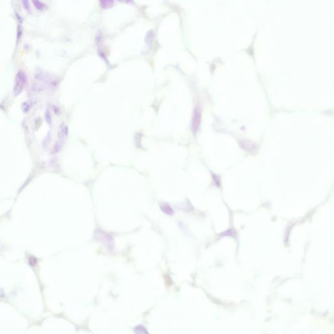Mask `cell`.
Segmentation results:
<instances>
[{
  "mask_svg": "<svg viewBox=\"0 0 334 334\" xmlns=\"http://www.w3.org/2000/svg\"><path fill=\"white\" fill-rule=\"evenodd\" d=\"M67 134H68V128L64 124H62L59 127V133H58L59 138L63 139L65 137Z\"/></svg>",
  "mask_w": 334,
  "mask_h": 334,
  "instance_id": "6",
  "label": "cell"
},
{
  "mask_svg": "<svg viewBox=\"0 0 334 334\" xmlns=\"http://www.w3.org/2000/svg\"><path fill=\"white\" fill-rule=\"evenodd\" d=\"M119 1H121V2H125L128 3H129L130 2H131V0H119Z\"/></svg>",
  "mask_w": 334,
  "mask_h": 334,
  "instance_id": "11",
  "label": "cell"
},
{
  "mask_svg": "<svg viewBox=\"0 0 334 334\" xmlns=\"http://www.w3.org/2000/svg\"><path fill=\"white\" fill-rule=\"evenodd\" d=\"M27 83V76L26 74L22 71H20L17 74L15 77L14 85V95L15 96H18L22 92V89L24 88L26 84Z\"/></svg>",
  "mask_w": 334,
  "mask_h": 334,
  "instance_id": "1",
  "label": "cell"
},
{
  "mask_svg": "<svg viewBox=\"0 0 334 334\" xmlns=\"http://www.w3.org/2000/svg\"><path fill=\"white\" fill-rule=\"evenodd\" d=\"M161 209L163 211V213L168 215H172L174 214V211L171 206L167 203H162L161 204Z\"/></svg>",
  "mask_w": 334,
  "mask_h": 334,
  "instance_id": "5",
  "label": "cell"
},
{
  "mask_svg": "<svg viewBox=\"0 0 334 334\" xmlns=\"http://www.w3.org/2000/svg\"><path fill=\"white\" fill-rule=\"evenodd\" d=\"M21 2L22 4V6H23L24 7V9L27 12H29L30 10H31V7H30V3H29V0H21Z\"/></svg>",
  "mask_w": 334,
  "mask_h": 334,
  "instance_id": "8",
  "label": "cell"
},
{
  "mask_svg": "<svg viewBox=\"0 0 334 334\" xmlns=\"http://www.w3.org/2000/svg\"><path fill=\"white\" fill-rule=\"evenodd\" d=\"M101 5L104 9H109L113 5V0H100Z\"/></svg>",
  "mask_w": 334,
  "mask_h": 334,
  "instance_id": "7",
  "label": "cell"
},
{
  "mask_svg": "<svg viewBox=\"0 0 334 334\" xmlns=\"http://www.w3.org/2000/svg\"><path fill=\"white\" fill-rule=\"evenodd\" d=\"M46 120L48 122V124H51V116L48 111H47V113H46Z\"/></svg>",
  "mask_w": 334,
  "mask_h": 334,
  "instance_id": "10",
  "label": "cell"
},
{
  "mask_svg": "<svg viewBox=\"0 0 334 334\" xmlns=\"http://www.w3.org/2000/svg\"><path fill=\"white\" fill-rule=\"evenodd\" d=\"M95 238L97 240V241L101 242L102 244L107 245V247L109 249H113L114 248V243H113V238L110 235L106 234L103 231H101L100 230H97L95 232Z\"/></svg>",
  "mask_w": 334,
  "mask_h": 334,
  "instance_id": "2",
  "label": "cell"
},
{
  "mask_svg": "<svg viewBox=\"0 0 334 334\" xmlns=\"http://www.w3.org/2000/svg\"><path fill=\"white\" fill-rule=\"evenodd\" d=\"M32 2L35 7V8L38 11H43L46 10L47 8V5L43 2H41L40 0H32Z\"/></svg>",
  "mask_w": 334,
  "mask_h": 334,
  "instance_id": "4",
  "label": "cell"
},
{
  "mask_svg": "<svg viewBox=\"0 0 334 334\" xmlns=\"http://www.w3.org/2000/svg\"><path fill=\"white\" fill-rule=\"evenodd\" d=\"M134 332L136 333H148V331H146V329H145V328H144L143 326H137V327H136L134 328Z\"/></svg>",
  "mask_w": 334,
  "mask_h": 334,
  "instance_id": "9",
  "label": "cell"
},
{
  "mask_svg": "<svg viewBox=\"0 0 334 334\" xmlns=\"http://www.w3.org/2000/svg\"><path fill=\"white\" fill-rule=\"evenodd\" d=\"M201 114L199 109H195L193 112V118H192V129L194 133H196L199 129V127L200 124Z\"/></svg>",
  "mask_w": 334,
  "mask_h": 334,
  "instance_id": "3",
  "label": "cell"
}]
</instances>
